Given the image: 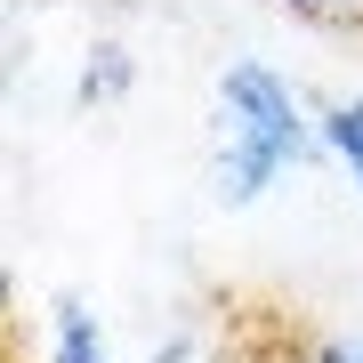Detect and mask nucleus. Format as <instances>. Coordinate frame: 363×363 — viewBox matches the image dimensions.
<instances>
[{
  "label": "nucleus",
  "mask_w": 363,
  "mask_h": 363,
  "mask_svg": "<svg viewBox=\"0 0 363 363\" xmlns=\"http://www.w3.org/2000/svg\"><path fill=\"white\" fill-rule=\"evenodd\" d=\"M315 363H363V339H315Z\"/></svg>",
  "instance_id": "nucleus-5"
},
{
  "label": "nucleus",
  "mask_w": 363,
  "mask_h": 363,
  "mask_svg": "<svg viewBox=\"0 0 363 363\" xmlns=\"http://www.w3.org/2000/svg\"><path fill=\"white\" fill-rule=\"evenodd\" d=\"M323 145L339 162H347V178L363 186V97H339V105H323Z\"/></svg>",
  "instance_id": "nucleus-4"
},
{
  "label": "nucleus",
  "mask_w": 363,
  "mask_h": 363,
  "mask_svg": "<svg viewBox=\"0 0 363 363\" xmlns=\"http://www.w3.org/2000/svg\"><path fill=\"white\" fill-rule=\"evenodd\" d=\"M130 49H121V40H97V49H89V65H81V81H73V97L81 105H113L121 89H130Z\"/></svg>",
  "instance_id": "nucleus-2"
},
{
  "label": "nucleus",
  "mask_w": 363,
  "mask_h": 363,
  "mask_svg": "<svg viewBox=\"0 0 363 363\" xmlns=\"http://www.w3.org/2000/svg\"><path fill=\"white\" fill-rule=\"evenodd\" d=\"M307 154V113H298L291 81L267 73V65H226L218 73V162H210V186H218L226 210L259 202L267 178L283 162Z\"/></svg>",
  "instance_id": "nucleus-1"
},
{
  "label": "nucleus",
  "mask_w": 363,
  "mask_h": 363,
  "mask_svg": "<svg viewBox=\"0 0 363 363\" xmlns=\"http://www.w3.org/2000/svg\"><path fill=\"white\" fill-rule=\"evenodd\" d=\"M57 363H113L105 355V339H97V315L81 307V298H57Z\"/></svg>",
  "instance_id": "nucleus-3"
},
{
  "label": "nucleus",
  "mask_w": 363,
  "mask_h": 363,
  "mask_svg": "<svg viewBox=\"0 0 363 363\" xmlns=\"http://www.w3.org/2000/svg\"><path fill=\"white\" fill-rule=\"evenodd\" d=\"M283 9H307V16H339V9H355V0H283Z\"/></svg>",
  "instance_id": "nucleus-6"
}]
</instances>
